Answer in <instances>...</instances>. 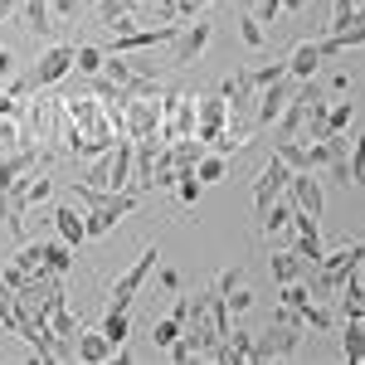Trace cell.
I'll use <instances>...</instances> for the list:
<instances>
[{
    "mask_svg": "<svg viewBox=\"0 0 365 365\" xmlns=\"http://www.w3.org/2000/svg\"><path fill=\"white\" fill-rule=\"evenodd\" d=\"M151 190H175V156H170V146H166V141L156 146V170H151Z\"/></svg>",
    "mask_w": 365,
    "mask_h": 365,
    "instance_id": "603a6c76",
    "label": "cell"
},
{
    "mask_svg": "<svg viewBox=\"0 0 365 365\" xmlns=\"http://www.w3.org/2000/svg\"><path fill=\"white\" fill-rule=\"evenodd\" d=\"M327 63V54H322V39H302L292 54H287V73L302 83V78H317V68Z\"/></svg>",
    "mask_w": 365,
    "mask_h": 365,
    "instance_id": "9a60e30c",
    "label": "cell"
},
{
    "mask_svg": "<svg viewBox=\"0 0 365 365\" xmlns=\"http://www.w3.org/2000/svg\"><path fill=\"white\" fill-rule=\"evenodd\" d=\"M151 5V15H156V25H175L180 20V10H175V0H146Z\"/></svg>",
    "mask_w": 365,
    "mask_h": 365,
    "instance_id": "ab89813d",
    "label": "cell"
},
{
    "mask_svg": "<svg viewBox=\"0 0 365 365\" xmlns=\"http://www.w3.org/2000/svg\"><path fill=\"white\" fill-rule=\"evenodd\" d=\"M195 137V93L185 88H161V132L156 141H185Z\"/></svg>",
    "mask_w": 365,
    "mask_h": 365,
    "instance_id": "3957f363",
    "label": "cell"
},
{
    "mask_svg": "<svg viewBox=\"0 0 365 365\" xmlns=\"http://www.w3.org/2000/svg\"><path fill=\"white\" fill-rule=\"evenodd\" d=\"M25 25L34 34H54L58 20H54V10H49V0H25Z\"/></svg>",
    "mask_w": 365,
    "mask_h": 365,
    "instance_id": "d4e9b609",
    "label": "cell"
},
{
    "mask_svg": "<svg viewBox=\"0 0 365 365\" xmlns=\"http://www.w3.org/2000/svg\"><path fill=\"white\" fill-rule=\"evenodd\" d=\"M156 132H161V93L132 98V103H127V137L132 141H156Z\"/></svg>",
    "mask_w": 365,
    "mask_h": 365,
    "instance_id": "ba28073f",
    "label": "cell"
},
{
    "mask_svg": "<svg viewBox=\"0 0 365 365\" xmlns=\"http://www.w3.org/2000/svg\"><path fill=\"white\" fill-rule=\"evenodd\" d=\"M210 39H215V29L205 25V20H195V25H180V29H175V39H170V63H180V68L200 63V54L210 49Z\"/></svg>",
    "mask_w": 365,
    "mask_h": 365,
    "instance_id": "52a82bcc",
    "label": "cell"
},
{
    "mask_svg": "<svg viewBox=\"0 0 365 365\" xmlns=\"http://www.w3.org/2000/svg\"><path fill=\"white\" fill-rule=\"evenodd\" d=\"M156 263H161V249L156 244H146V249L132 258V268L127 273H117V282L108 287V312H127L132 302H137V292L146 287V278L156 273Z\"/></svg>",
    "mask_w": 365,
    "mask_h": 365,
    "instance_id": "277c9868",
    "label": "cell"
},
{
    "mask_svg": "<svg viewBox=\"0 0 365 365\" xmlns=\"http://www.w3.org/2000/svg\"><path fill=\"white\" fill-rule=\"evenodd\" d=\"M166 356H170V361H175V365H190V361H195V356H200V346H195V341H190V336H185V331H180V336H175V341H170V346H166Z\"/></svg>",
    "mask_w": 365,
    "mask_h": 365,
    "instance_id": "d590c367",
    "label": "cell"
},
{
    "mask_svg": "<svg viewBox=\"0 0 365 365\" xmlns=\"http://www.w3.org/2000/svg\"><path fill=\"white\" fill-rule=\"evenodd\" d=\"M122 5H127V10H132V5H137V0H122Z\"/></svg>",
    "mask_w": 365,
    "mask_h": 365,
    "instance_id": "816d5d0a",
    "label": "cell"
},
{
    "mask_svg": "<svg viewBox=\"0 0 365 365\" xmlns=\"http://www.w3.org/2000/svg\"><path fill=\"white\" fill-rule=\"evenodd\" d=\"M302 341H307L302 312L278 302V307H273V322H268V331L253 336V361H287V356L302 351Z\"/></svg>",
    "mask_w": 365,
    "mask_h": 365,
    "instance_id": "7a4b0ae2",
    "label": "cell"
},
{
    "mask_svg": "<svg viewBox=\"0 0 365 365\" xmlns=\"http://www.w3.org/2000/svg\"><path fill=\"white\" fill-rule=\"evenodd\" d=\"M49 195H54V180L39 175V170H29V175H25V200H29V205H39V200H49Z\"/></svg>",
    "mask_w": 365,
    "mask_h": 365,
    "instance_id": "836d02e7",
    "label": "cell"
},
{
    "mask_svg": "<svg viewBox=\"0 0 365 365\" xmlns=\"http://www.w3.org/2000/svg\"><path fill=\"white\" fill-rule=\"evenodd\" d=\"M180 331H185V322H180V317H170V312H166V317H156V322H151V341H156V351H166Z\"/></svg>",
    "mask_w": 365,
    "mask_h": 365,
    "instance_id": "f1b7e54d",
    "label": "cell"
},
{
    "mask_svg": "<svg viewBox=\"0 0 365 365\" xmlns=\"http://www.w3.org/2000/svg\"><path fill=\"white\" fill-rule=\"evenodd\" d=\"M287 180H292V170H287V161H278V156H268L263 161V170L253 175V210H258V220L273 210V200L287 195Z\"/></svg>",
    "mask_w": 365,
    "mask_h": 365,
    "instance_id": "5b68a950",
    "label": "cell"
},
{
    "mask_svg": "<svg viewBox=\"0 0 365 365\" xmlns=\"http://www.w3.org/2000/svg\"><path fill=\"white\" fill-rule=\"evenodd\" d=\"M68 73H73V44H49V49L39 54V63L29 68V88L44 93V88L63 83Z\"/></svg>",
    "mask_w": 365,
    "mask_h": 365,
    "instance_id": "8992f818",
    "label": "cell"
},
{
    "mask_svg": "<svg viewBox=\"0 0 365 365\" xmlns=\"http://www.w3.org/2000/svg\"><path fill=\"white\" fill-rule=\"evenodd\" d=\"M10 78H15V54L0 49V83H10Z\"/></svg>",
    "mask_w": 365,
    "mask_h": 365,
    "instance_id": "7dc6e473",
    "label": "cell"
},
{
    "mask_svg": "<svg viewBox=\"0 0 365 365\" xmlns=\"http://www.w3.org/2000/svg\"><path fill=\"white\" fill-rule=\"evenodd\" d=\"M103 63H108V49H98V44H73V68L78 73H103Z\"/></svg>",
    "mask_w": 365,
    "mask_h": 365,
    "instance_id": "4316f807",
    "label": "cell"
},
{
    "mask_svg": "<svg viewBox=\"0 0 365 365\" xmlns=\"http://www.w3.org/2000/svg\"><path fill=\"white\" fill-rule=\"evenodd\" d=\"M278 15H282V0H258V20L263 25H273Z\"/></svg>",
    "mask_w": 365,
    "mask_h": 365,
    "instance_id": "f6af8a7d",
    "label": "cell"
},
{
    "mask_svg": "<svg viewBox=\"0 0 365 365\" xmlns=\"http://www.w3.org/2000/svg\"><path fill=\"white\" fill-rule=\"evenodd\" d=\"M44 268H54V273H68L73 268V244H44Z\"/></svg>",
    "mask_w": 365,
    "mask_h": 365,
    "instance_id": "4dcf8cb0",
    "label": "cell"
},
{
    "mask_svg": "<svg viewBox=\"0 0 365 365\" xmlns=\"http://www.w3.org/2000/svg\"><path fill=\"white\" fill-rule=\"evenodd\" d=\"M195 175L205 180V185H220V180H229V156L225 151H205L195 161Z\"/></svg>",
    "mask_w": 365,
    "mask_h": 365,
    "instance_id": "7402d4cb",
    "label": "cell"
},
{
    "mask_svg": "<svg viewBox=\"0 0 365 365\" xmlns=\"http://www.w3.org/2000/svg\"><path fill=\"white\" fill-rule=\"evenodd\" d=\"M253 73V83L258 88H268V83H278L282 73H287V58H273V63H263V68H249Z\"/></svg>",
    "mask_w": 365,
    "mask_h": 365,
    "instance_id": "8d00e7d4",
    "label": "cell"
},
{
    "mask_svg": "<svg viewBox=\"0 0 365 365\" xmlns=\"http://www.w3.org/2000/svg\"><path fill=\"white\" fill-rule=\"evenodd\" d=\"M351 185H365V137L351 141Z\"/></svg>",
    "mask_w": 365,
    "mask_h": 365,
    "instance_id": "74e56055",
    "label": "cell"
},
{
    "mask_svg": "<svg viewBox=\"0 0 365 365\" xmlns=\"http://www.w3.org/2000/svg\"><path fill=\"white\" fill-rule=\"evenodd\" d=\"M73 356H78V361H88V365H103V361H113V341L103 336V327H98V331H78Z\"/></svg>",
    "mask_w": 365,
    "mask_h": 365,
    "instance_id": "ac0fdd59",
    "label": "cell"
},
{
    "mask_svg": "<svg viewBox=\"0 0 365 365\" xmlns=\"http://www.w3.org/2000/svg\"><path fill=\"white\" fill-rule=\"evenodd\" d=\"M282 10H287V15H297V10H307V0H282Z\"/></svg>",
    "mask_w": 365,
    "mask_h": 365,
    "instance_id": "681fc988",
    "label": "cell"
},
{
    "mask_svg": "<svg viewBox=\"0 0 365 365\" xmlns=\"http://www.w3.org/2000/svg\"><path fill=\"white\" fill-rule=\"evenodd\" d=\"M220 98L229 103V113H253V103H258V83H253V73H249V68L229 73L225 83H220Z\"/></svg>",
    "mask_w": 365,
    "mask_h": 365,
    "instance_id": "5bb4252c",
    "label": "cell"
},
{
    "mask_svg": "<svg viewBox=\"0 0 365 365\" xmlns=\"http://www.w3.org/2000/svg\"><path fill=\"white\" fill-rule=\"evenodd\" d=\"M103 336L113 341V351L127 346V336H132V317H127V312H108V317H103Z\"/></svg>",
    "mask_w": 365,
    "mask_h": 365,
    "instance_id": "83f0119b",
    "label": "cell"
},
{
    "mask_svg": "<svg viewBox=\"0 0 365 365\" xmlns=\"http://www.w3.org/2000/svg\"><path fill=\"white\" fill-rule=\"evenodd\" d=\"M49 166V151H39V146H15V151H5L0 156V190H10V185H20L29 170Z\"/></svg>",
    "mask_w": 365,
    "mask_h": 365,
    "instance_id": "30bf717a",
    "label": "cell"
},
{
    "mask_svg": "<svg viewBox=\"0 0 365 365\" xmlns=\"http://www.w3.org/2000/svg\"><path fill=\"white\" fill-rule=\"evenodd\" d=\"M68 200L83 210L88 239H103V234H113V229L141 205V190H98V185H88V180H73Z\"/></svg>",
    "mask_w": 365,
    "mask_h": 365,
    "instance_id": "6da1fadb",
    "label": "cell"
},
{
    "mask_svg": "<svg viewBox=\"0 0 365 365\" xmlns=\"http://www.w3.org/2000/svg\"><path fill=\"white\" fill-rule=\"evenodd\" d=\"M287 200H292L302 215L322 220V210H327V190H322L317 170H292V180H287Z\"/></svg>",
    "mask_w": 365,
    "mask_h": 365,
    "instance_id": "8fae6325",
    "label": "cell"
},
{
    "mask_svg": "<svg viewBox=\"0 0 365 365\" xmlns=\"http://www.w3.org/2000/svg\"><path fill=\"white\" fill-rule=\"evenodd\" d=\"M54 229H58V239H63V244H73V249L88 239V220L78 215V205H73V200L54 210Z\"/></svg>",
    "mask_w": 365,
    "mask_h": 365,
    "instance_id": "2e32d148",
    "label": "cell"
},
{
    "mask_svg": "<svg viewBox=\"0 0 365 365\" xmlns=\"http://www.w3.org/2000/svg\"><path fill=\"white\" fill-rule=\"evenodd\" d=\"M341 351H346L351 365L365 361V317H346L341 322Z\"/></svg>",
    "mask_w": 365,
    "mask_h": 365,
    "instance_id": "ffe728a7",
    "label": "cell"
},
{
    "mask_svg": "<svg viewBox=\"0 0 365 365\" xmlns=\"http://www.w3.org/2000/svg\"><path fill=\"white\" fill-rule=\"evenodd\" d=\"M341 297H346V302H356V307L365 312V282H361V278H346V287H341Z\"/></svg>",
    "mask_w": 365,
    "mask_h": 365,
    "instance_id": "b9f144b4",
    "label": "cell"
},
{
    "mask_svg": "<svg viewBox=\"0 0 365 365\" xmlns=\"http://www.w3.org/2000/svg\"><path fill=\"white\" fill-rule=\"evenodd\" d=\"M225 122H229V103L220 98V93L195 98V137L205 141V146H215V137L225 132Z\"/></svg>",
    "mask_w": 365,
    "mask_h": 365,
    "instance_id": "7c38bea8",
    "label": "cell"
},
{
    "mask_svg": "<svg viewBox=\"0 0 365 365\" xmlns=\"http://www.w3.org/2000/svg\"><path fill=\"white\" fill-rule=\"evenodd\" d=\"M156 278H161V287H166L170 297L180 292V273H175V268H161V263H156Z\"/></svg>",
    "mask_w": 365,
    "mask_h": 365,
    "instance_id": "ee69618b",
    "label": "cell"
},
{
    "mask_svg": "<svg viewBox=\"0 0 365 365\" xmlns=\"http://www.w3.org/2000/svg\"><path fill=\"white\" fill-rule=\"evenodd\" d=\"M49 10H54V20H58V25H68V20L78 15V0H49Z\"/></svg>",
    "mask_w": 365,
    "mask_h": 365,
    "instance_id": "7bdbcfd3",
    "label": "cell"
},
{
    "mask_svg": "<svg viewBox=\"0 0 365 365\" xmlns=\"http://www.w3.org/2000/svg\"><path fill=\"white\" fill-rule=\"evenodd\" d=\"M210 361H253V331H244V327H229V336L215 346V356Z\"/></svg>",
    "mask_w": 365,
    "mask_h": 365,
    "instance_id": "e0dca14e",
    "label": "cell"
},
{
    "mask_svg": "<svg viewBox=\"0 0 365 365\" xmlns=\"http://www.w3.org/2000/svg\"><path fill=\"white\" fill-rule=\"evenodd\" d=\"M302 117H307V103L292 93L287 108H282V117H278V137H302Z\"/></svg>",
    "mask_w": 365,
    "mask_h": 365,
    "instance_id": "484cf974",
    "label": "cell"
},
{
    "mask_svg": "<svg viewBox=\"0 0 365 365\" xmlns=\"http://www.w3.org/2000/svg\"><path fill=\"white\" fill-rule=\"evenodd\" d=\"M351 122H356V103H351V98H346V103H331V108H327V127H331V132H346Z\"/></svg>",
    "mask_w": 365,
    "mask_h": 365,
    "instance_id": "e575fe53",
    "label": "cell"
},
{
    "mask_svg": "<svg viewBox=\"0 0 365 365\" xmlns=\"http://www.w3.org/2000/svg\"><path fill=\"white\" fill-rule=\"evenodd\" d=\"M200 190H205V180H200L195 170H175V195H180V205H195Z\"/></svg>",
    "mask_w": 365,
    "mask_h": 365,
    "instance_id": "1f68e13d",
    "label": "cell"
},
{
    "mask_svg": "<svg viewBox=\"0 0 365 365\" xmlns=\"http://www.w3.org/2000/svg\"><path fill=\"white\" fill-rule=\"evenodd\" d=\"M297 93V78L292 73H282L278 83H268V88H258V103H253V122L258 127H273L282 117V108H287V98Z\"/></svg>",
    "mask_w": 365,
    "mask_h": 365,
    "instance_id": "9c48e42d",
    "label": "cell"
},
{
    "mask_svg": "<svg viewBox=\"0 0 365 365\" xmlns=\"http://www.w3.org/2000/svg\"><path fill=\"white\" fill-rule=\"evenodd\" d=\"M302 327H307V331H331V327H336V307L312 297L307 307H302Z\"/></svg>",
    "mask_w": 365,
    "mask_h": 365,
    "instance_id": "cb8c5ba5",
    "label": "cell"
},
{
    "mask_svg": "<svg viewBox=\"0 0 365 365\" xmlns=\"http://www.w3.org/2000/svg\"><path fill=\"white\" fill-rule=\"evenodd\" d=\"M351 15H356V0H336V10H331V25L322 29V34H331V29H341L346 20H351Z\"/></svg>",
    "mask_w": 365,
    "mask_h": 365,
    "instance_id": "60d3db41",
    "label": "cell"
},
{
    "mask_svg": "<svg viewBox=\"0 0 365 365\" xmlns=\"http://www.w3.org/2000/svg\"><path fill=\"white\" fill-rule=\"evenodd\" d=\"M170 317H180V322H185V317H190V297H180V292H175V302H170Z\"/></svg>",
    "mask_w": 365,
    "mask_h": 365,
    "instance_id": "c3c4849f",
    "label": "cell"
},
{
    "mask_svg": "<svg viewBox=\"0 0 365 365\" xmlns=\"http://www.w3.org/2000/svg\"><path fill=\"white\" fill-rule=\"evenodd\" d=\"M292 210H297V205H292L287 195H282V200H273V210H268V215L258 220V225H263V234H268V239L287 234V225H292Z\"/></svg>",
    "mask_w": 365,
    "mask_h": 365,
    "instance_id": "44dd1931",
    "label": "cell"
},
{
    "mask_svg": "<svg viewBox=\"0 0 365 365\" xmlns=\"http://www.w3.org/2000/svg\"><path fill=\"white\" fill-rule=\"evenodd\" d=\"M10 263H20L25 273L44 268V244H39V239H20V249H15V258H10Z\"/></svg>",
    "mask_w": 365,
    "mask_h": 365,
    "instance_id": "f546056e",
    "label": "cell"
},
{
    "mask_svg": "<svg viewBox=\"0 0 365 365\" xmlns=\"http://www.w3.org/2000/svg\"><path fill=\"white\" fill-rule=\"evenodd\" d=\"M225 297H229V312H234V317H239V312H249V307H253V292H249V287H244V282H234V287H229Z\"/></svg>",
    "mask_w": 365,
    "mask_h": 365,
    "instance_id": "f35d334b",
    "label": "cell"
},
{
    "mask_svg": "<svg viewBox=\"0 0 365 365\" xmlns=\"http://www.w3.org/2000/svg\"><path fill=\"white\" fill-rule=\"evenodd\" d=\"M268 273H273L278 287H282V282H297L302 273H307V258H302L297 249H278L273 258H268Z\"/></svg>",
    "mask_w": 365,
    "mask_h": 365,
    "instance_id": "d6986e66",
    "label": "cell"
},
{
    "mask_svg": "<svg viewBox=\"0 0 365 365\" xmlns=\"http://www.w3.org/2000/svg\"><path fill=\"white\" fill-rule=\"evenodd\" d=\"M15 15V0H0V20H10Z\"/></svg>",
    "mask_w": 365,
    "mask_h": 365,
    "instance_id": "f907efd6",
    "label": "cell"
},
{
    "mask_svg": "<svg viewBox=\"0 0 365 365\" xmlns=\"http://www.w3.org/2000/svg\"><path fill=\"white\" fill-rule=\"evenodd\" d=\"M322 39V54L331 58V54H346V49H361L365 44V10L356 5V15L346 20L341 29H331V34H317Z\"/></svg>",
    "mask_w": 365,
    "mask_h": 365,
    "instance_id": "4fadbf2b",
    "label": "cell"
},
{
    "mask_svg": "<svg viewBox=\"0 0 365 365\" xmlns=\"http://www.w3.org/2000/svg\"><path fill=\"white\" fill-rule=\"evenodd\" d=\"M210 0H175V10H180V20H195L200 10H205Z\"/></svg>",
    "mask_w": 365,
    "mask_h": 365,
    "instance_id": "bcb514c9",
    "label": "cell"
},
{
    "mask_svg": "<svg viewBox=\"0 0 365 365\" xmlns=\"http://www.w3.org/2000/svg\"><path fill=\"white\" fill-rule=\"evenodd\" d=\"M239 39H244L249 49H263V44H268V29H263V20H258V15H244V20H239Z\"/></svg>",
    "mask_w": 365,
    "mask_h": 365,
    "instance_id": "d6a6232c",
    "label": "cell"
}]
</instances>
